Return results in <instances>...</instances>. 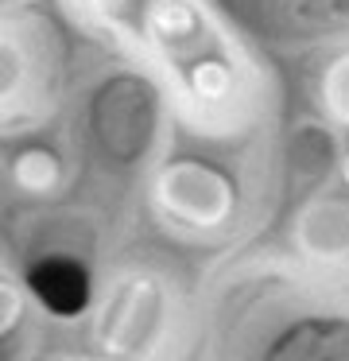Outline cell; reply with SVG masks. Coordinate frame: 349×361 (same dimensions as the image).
<instances>
[{
  "instance_id": "3",
  "label": "cell",
  "mask_w": 349,
  "mask_h": 361,
  "mask_svg": "<svg viewBox=\"0 0 349 361\" xmlns=\"http://www.w3.org/2000/svg\"><path fill=\"white\" fill-rule=\"evenodd\" d=\"M12 183L23 190V195H51L54 187L62 183V167L51 152L43 148H31V152H20L12 164Z\"/></svg>"
},
{
  "instance_id": "2",
  "label": "cell",
  "mask_w": 349,
  "mask_h": 361,
  "mask_svg": "<svg viewBox=\"0 0 349 361\" xmlns=\"http://www.w3.org/2000/svg\"><path fill=\"white\" fill-rule=\"evenodd\" d=\"M155 210L178 229L214 233L233 218V187L221 171L202 159H178L155 179Z\"/></svg>"
},
{
  "instance_id": "1",
  "label": "cell",
  "mask_w": 349,
  "mask_h": 361,
  "mask_svg": "<svg viewBox=\"0 0 349 361\" xmlns=\"http://www.w3.org/2000/svg\"><path fill=\"white\" fill-rule=\"evenodd\" d=\"M132 43L167 71L183 90V102L198 109H217L233 102L237 63L229 59L221 32L209 24L198 0H136Z\"/></svg>"
},
{
  "instance_id": "4",
  "label": "cell",
  "mask_w": 349,
  "mask_h": 361,
  "mask_svg": "<svg viewBox=\"0 0 349 361\" xmlns=\"http://www.w3.org/2000/svg\"><path fill=\"white\" fill-rule=\"evenodd\" d=\"M322 105L330 109L333 121L349 125V55H341L338 63L326 71V78H322Z\"/></svg>"
}]
</instances>
